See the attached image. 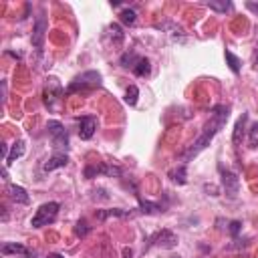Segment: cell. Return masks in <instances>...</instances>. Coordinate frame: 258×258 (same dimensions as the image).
Instances as JSON below:
<instances>
[{
	"label": "cell",
	"mask_w": 258,
	"mask_h": 258,
	"mask_svg": "<svg viewBox=\"0 0 258 258\" xmlns=\"http://www.w3.org/2000/svg\"><path fill=\"white\" fill-rule=\"evenodd\" d=\"M222 187H224V191H226V196L228 198H236L238 196V189H240V179H238V175L234 173V171H224L222 169Z\"/></svg>",
	"instance_id": "9c48e42d"
},
{
	"label": "cell",
	"mask_w": 258,
	"mask_h": 258,
	"mask_svg": "<svg viewBox=\"0 0 258 258\" xmlns=\"http://www.w3.org/2000/svg\"><path fill=\"white\" fill-rule=\"evenodd\" d=\"M151 244L149 246H161V248H173L175 244H177V238H175V234H171L169 230H161V232H157L151 240H149Z\"/></svg>",
	"instance_id": "30bf717a"
},
{
	"label": "cell",
	"mask_w": 258,
	"mask_h": 258,
	"mask_svg": "<svg viewBox=\"0 0 258 258\" xmlns=\"http://www.w3.org/2000/svg\"><path fill=\"white\" fill-rule=\"evenodd\" d=\"M248 145H250L252 149L258 147V121L252 123V127L248 129Z\"/></svg>",
	"instance_id": "603a6c76"
},
{
	"label": "cell",
	"mask_w": 258,
	"mask_h": 258,
	"mask_svg": "<svg viewBox=\"0 0 258 258\" xmlns=\"http://www.w3.org/2000/svg\"><path fill=\"white\" fill-rule=\"evenodd\" d=\"M6 194H8V198H10L12 202H16V204L26 206V204L30 202V198H28V194H26V189H24L22 185L8 183V185H6Z\"/></svg>",
	"instance_id": "8fae6325"
},
{
	"label": "cell",
	"mask_w": 258,
	"mask_h": 258,
	"mask_svg": "<svg viewBox=\"0 0 258 258\" xmlns=\"http://www.w3.org/2000/svg\"><path fill=\"white\" fill-rule=\"evenodd\" d=\"M208 6L212 8V10H220V12H226L232 4L230 2H222V4H218V2H208Z\"/></svg>",
	"instance_id": "4316f807"
},
{
	"label": "cell",
	"mask_w": 258,
	"mask_h": 258,
	"mask_svg": "<svg viewBox=\"0 0 258 258\" xmlns=\"http://www.w3.org/2000/svg\"><path fill=\"white\" fill-rule=\"evenodd\" d=\"M46 28H48V22H46L44 14L40 12V14L36 16V20H34V28H32V36H30L32 46H34L38 52H42V48H44V36H46Z\"/></svg>",
	"instance_id": "5b68a950"
},
{
	"label": "cell",
	"mask_w": 258,
	"mask_h": 258,
	"mask_svg": "<svg viewBox=\"0 0 258 258\" xmlns=\"http://www.w3.org/2000/svg\"><path fill=\"white\" fill-rule=\"evenodd\" d=\"M101 85V75L97 71H87L79 77H75V81L69 85V93H79V91H91L95 87Z\"/></svg>",
	"instance_id": "277c9868"
},
{
	"label": "cell",
	"mask_w": 258,
	"mask_h": 258,
	"mask_svg": "<svg viewBox=\"0 0 258 258\" xmlns=\"http://www.w3.org/2000/svg\"><path fill=\"white\" fill-rule=\"evenodd\" d=\"M107 36L111 38L113 46H119V44L123 42V38H125L123 30H121V26H119L117 22H113V24H109V26H107Z\"/></svg>",
	"instance_id": "9a60e30c"
},
{
	"label": "cell",
	"mask_w": 258,
	"mask_h": 258,
	"mask_svg": "<svg viewBox=\"0 0 258 258\" xmlns=\"http://www.w3.org/2000/svg\"><path fill=\"white\" fill-rule=\"evenodd\" d=\"M46 129H48V135H50V143L54 147V153H64L69 149V135H67V129L60 121H48L46 123Z\"/></svg>",
	"instance_id": "7a4b0ae2"
},
{
	"label": "cell",
	"mask_w": 258,
	"mask_h": 258,
	"mask_svg": "<svg viewBox=\"0 0 258 258\" xmlns=\"http://www.w3.org/2000/svg\"><path fill=\"white\" fill-rule=\"evenodd\" d=\"M139 58H141V56H139L137 52H133V50H125V52L121 54V60H119V64H121L123 69H131V71H133Z\"/></svg>",
	"instance_id": "e0dca14e"
},
{
	"label": "cell",
	"mask_w": 258,
	"mask_h": 258,
	"mask_svg": "<svg viewBox=\"0 0 258 258\" xmlns=\"http://www.w3.org/2000/svg\"><path fill=\"white\" fill-rule=\"evenodd\" d=\"M24 149H26V147H24V141H22V139L14 141V143H12V149H10V153H8V159H6V167L12 165L14 159L22 157V155H24Z\"/></svg>",
	"instance_id": "2e32d148"
},
{
	"label": "cell",
	"mask_w": 258,
	"mask_h": 258,
	"mask_svg": "<svg viewBox=\"0 0 258 258\" xmlns=\"http://www.w3.org/2000/svg\"><path fill=\"white\" fill-rule=\"evenodd\" d=\"M149 71H151L149 60H147L145 56H141V58L137 60V64H135V69H133V73H135L137 77H145V75H149Z\"/></svg>",
	"instance_id": "44dd1931"
},
{
	"label": "cell",
	"mask_w": 258,
	"mask_h": 258,
	"mask_svg": "<svg viewBox=\"0 0 258 258\" xmlns=\"http://www.w3.org/2000/svg\"><path fill=\"white\" fill-rule=\"evenodd\" d=\"M252 67L258 69V44H256V50H254V56H252Z\"/></svg>",
	"instance_id": "f546056e"
},
{
	"label": "cell",
	"mask_w": 258,
	"mask_h": 258,
	"mask_svg": "<svg viewBox=\"0 0 258 258\" xmlns=\"http://www.w3.org/2000/svg\"><path fill=\"white\" fill-rule=\"evenodd\" d=\"M171 179L175 181V183H185V163H181L177 169H173L171 173Z\"/></svg>",
	"instance_id": "d4e9b609"
},
{
	"label": "cell",
	"mask_w": 258,
	"mask_h": 258,
	"mask_svg": "<svg viewBox=\"0 0 258 258\" xmlns=\"http://www.w3.org/2000/svg\"><path fill=\"white\" fill-rule=\"evenodd\" d=\"M226 60H228L230 71L238 75V73H240V64H242V62H240V58H238V56H236L232 50H226Z\"/></svg>",
	"instance_id": "7402d4cb"
},
{
	"label": "cell",
	"mask_w": 258,
	"mask_h": 258,
	"mask_svg": "<svg viewBox=\"0 0 258 258\" xmlns=\"http://www.w3.org/2000/svg\"><path fill=\"white\" fill-rule=\"evenodd\" d=\"M44 105L48 107V109H54V101H60V97H62V87H60V83H58V79H54V77H50L48 79V83H46V87H44Z\"/></svg>",
	"instance_id": "52a82bcc"
},
{
	"label": "cell",
	"mask_w": 258,
	"mask_h": 258,
	"mask_svg": "<svg viewBox=\"0 0 258 258\" xmlns=\"http://www.w3.org/2000/svg\"><path fill=\"white\" fill-rule=\"evenodd\" d=\"M26 252H30V250L26 246H22V244H16V242H6L2 246V254L4 256H8V254H26Z\"/></svg>",
	"instance_id": "d6986e66"
},
{
	"label": "cell",
	"mask_w": 258,
	"mask_h": 258,
	"mask_svg": "<svg viewBox=\"0 0 258 258\" xmlns=\"http://www.w3.org/2000/svg\"><path fill=\"white\" fill-rule=\"evenodd\" d=\"M228 115H230V107H226V105H218V107L212 109V115H210V119L206 121V125H204V129H202L200 137H198V139L191 143V147L181 155L183 163H187V161H189L191 157H196L202 149H206V145H210V141L214 139V135L226 125Z\"/></svg>",
	"instance_id": "6da1fadb"
},
{
	"label": "cell",
	"mask_w": 258,
	"mask_h": 258,
	"mask_svg": "<svg viewBox=\"0 0 258 258\" xmlns=\"http://www.w3.org/2000/svg\"><path fill=\"white\" fill-rule=\"evenodd\" d=\"M77 123H79V137L81 139H91L95 135V131H97V125H99L97 117H93V115L79 117Z\"/></svg>",
	"instance_id": "ba28073f"
},
{
	"label": "cell",
	"mask_w": 258,
	"mask_h": 258,
	"mask_svg": "<svg viewBox=\"0 0 258 258\" xmlns=\"http://www.w3.org/2000/svg\"><path fill=\"white\" fill-rule=\"evenodd\" d=\"M89 230H91V228L87 226V222H85V220H79V222H77V228H75V234L83 238V236L89 234Z\"/></svg>",
	"instance_id": "484cf974"
},
{
	"label": "cell",
	"mask_w": 258,
	"mask_h": 258,
	"mask_svg": "<svg viewBox=\"0 0 258 258\" xmlns=\"http://www.w3.org/2000/svg\"><path fill=\"white\" fill-rule=\"evenodd\" d=\"M52 258H62V256H58V254H54V256H52Z\"/></svg>",
	"instance_id": "d6a6232c"
},
{
	"label": "cell",
	"mask_w": 258,
	"mask_h": 258,
	"mask_svg": "<svg viewBox=\"0 0 258 258\" xmlns=\"http://www.w3.org/2000/svg\"><path fill=\"white\" fill-rule=\"evenodd\" d=\"M123 258H133V250L125 246V248H123Z\"/></svg>",
	"instance_id": "4dcf8cb0"
},
{
	"label": "cell",
	"mask_w": 258,
	"mask_h": 258,
	"mask_svg": "<svg viewBox=\"0 0 258 258\" xmlns=\"http://www.w3.org/2000/svg\"><path fill=\"white\" fill-rule=\"evenodd\" d=\"M137 97H139V89H137L135 85H131V87L125 91V103L133 107V105L137 103Z\"/></svg>",
	"instance_id": "cb8c5ba5"
},
{
	"label": "cell",
	"mask_w": 258,
	"mask_h": 258,
	"mask_svg": "<svg viewBox=\"0 0 258 258\" xmlns=\"http://www.w3.org/2000/svg\"><path fill=\"white\" fill-rule=\"evenodd\" d=\"M20 258H36V252H26V254H20Z\"/></svg>",
	"instance_id": "1f68e13d"
},
{
	"label": "cell",
	"mask_w": 258,
	"mask_h": 258,
	"mask_svg": "<svg viewBox=\"0 0 258 258\" xmlns=\"http://www.w3.org/2000/svg\"><path fill=\"white\" fill-rule=\"evenodd\" d=\"M69 163V155L67 153H54L48 161H44L42 165V171H52V169H58V167H64Z\"/></svg>",
	"instance_id": "7c38bea8"
},
{
	"label": "cell",
	"mask_w": 258,
	"mask_h": 258,
	"mask_svg": "<svg viewBox=\"0 0 258 258\" xmlns=\"http://www.w3.org/2000/svg\"><path fill=\"white\" fill-rule=\"evenodd\" d=\"M121 173H123V171H121L117 165H107V163H97V165L89 163V165L85 167V177H87V179H93V177H97V175L121 177Z\"/></svg>",
	"instance_id": "8992f818"
},
{
	"label": "cell",
	"mask_w": 258,
	"mask_h": 258,
	"mask_svg": "<svg viewBox=\"0 0 258 258\" xmlns=\"http://www.w3.org/2000/svg\"><path fill=\"white\" fill-rule=\"evenodd\" d=\"M240 228H242V222H238V220H234V222H230V234L236 238L238 236V232H240Z\"/></svg>",
	"instance_id": "83f0119b"
},
{
	"label": "cell",
	"mask_w": 258,
	"mask_h": 258,
	"mask_svg": "<svg viewBox=\"0 0 258 258\" xmlns=\"http://www.w3.org/2000/svg\"><path fill=\"white\" fill-rule=\"evenodd\" d=\"M246 121H248V113H242V117H240V119L236 121V125H234L232 141H234L236 147L242 143V137H244V133H246Z\"/></svg>",
	"instance_id": "5bb4252c"
},
{
	"label": "cell",
	"mask_w": 258,
	"mask_h": 258,
	"mask_svg": "<svg viewBox=\"0 0 258 258\" xmlns=\"http://www.w3.org/2000/svg\"><path fill=\"white\" fill-rule=\"evenodd\" d=\"M135 212L131 210H119V208H113V210H97L95 216L99 220H107V218H131Z\"/></svg>",
	"instance_id": "4fadbf2b"
},
{
	"label": "cell",
	"mask_w": 258,
	"mask_h": 258,
	"mask_svg": "<svg viewBox=\"0 0 258 258\" xmlns=\"http://www.w3.org/2000/svg\"><path fill=\"white\" fill-rule=\"evenodd\" d=\"M246 8L258 16V2H246Z\"/></svg>",
	"instance_id": "f1b7e54d"
},
{
	"label": "cell",
	"mask_w": 258,
	"mask_h": 258,
	"mask_svg": "<svg viewBox=\"0 0 258 258\" xmlns=\"http://www.w3.org/2000/svg\"><path fill=\"white\" fill-rule=\"evenodd\" d=\"M139 212L141 214H159V212H163V208L159 204H155V202H143V200H139Z\"/></svg>",
	"instance_id": "ffe728a7"
},
{
	"label": "cell",
	"mask_w": 258,
	"mask_h": 258,
	"mask_svg": "<svg viewBox=\"0 0 258 258\" xmlns=\"http://www.w3.org/2000/svg\"><path fill=\"white\" fill-rule=\"evenodd\" d=\"M119 20H121L123 24H127V26H133L135 20H137V12H135L133 8L125 6V8H121V12H119Z\"/></svg>",
	"instance_id": "ac0fdd59"
},
{
	"label": "cell",
	"mask_w": 258,
	"mask_h": 258,
	"mask_svg": "<svg viewBox=\"0 0 258 258\" xmlns=\"http://www.w3.org/2000/svg\"><path fill=\"white\" fill-rule=\"evenodd\" d=\"M58 210H60V204H58V202H46V204H42V206L36 210V214L32 216L30 226H32V228H42V226L52 224V222L56 220Z\"/></svg>",
	"instance_id": "3957f363"
}]
</instances>
